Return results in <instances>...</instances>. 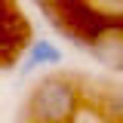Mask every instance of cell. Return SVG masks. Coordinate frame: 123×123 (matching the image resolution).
Masks as SVG:
<instances>
[{
    "mask_svg": "<svg viewBox=\"0 0 123 123\" xmlns=\"http://www.w3.org/2000/svg\"><path fill=\"white\" fill-rule=\"evenodd\" d=\"M77 111V89L71 80L46 77L28 98V117L34 123H68Z\"/></svg>",
    "mask_w": 123,
    "mask_h": 123,
    "instance_id": "1",
    "label": "cell"
},
{
    "mask_svg": "<svg viewBox=\"0 0 123 123\" xmlns=\"http://www.w3.org/2000/svg\"><path fill=\"white\" fill-rule=\"evenodd\" d=\"M59 62H62V49L52 43V40L40 37V40L28 49V59L22 65V74H31L34 68H46V65H59Z\"/></svg>",
    "mask_w": 123,
    "mask_h": 123,
    "instance_id": "2",
    "label": "cell"
},
{
    "mask_svg": "<svg viewBox=\"0 0 123 123\" xmlns=\"http://www.w3.org/2000/svg\"><path fill=\"white\" fill-rule=\"evenodd\" d=\"M92 52L111 68H123V34H102L92 46Z\"/></svg>",
    "mask_w": 123,
    "mask_h": 123,
    "instance_id": "3",
    "label": "cell"
}]
</instances>
